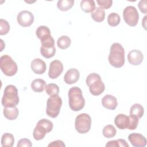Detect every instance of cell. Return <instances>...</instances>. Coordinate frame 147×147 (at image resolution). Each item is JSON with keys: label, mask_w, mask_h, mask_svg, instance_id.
Here are the masks:
<instances>
[{"label": "cell", "mask_w": 147, "mask_h": 147, "mask_svg": "<svg viewBox=\"0 0 147 147\" xmlns=\"http://www.w3.org/2000/svg\"><path fill=\"white\" fill-rule=\"evenodd\" d=\"M144 55L142 53L137 49L130 51L127 55V60L129 63L133 65H138L143 61Z\"/></svg>", "instance_id": "4fadbf2b"}, {"label": "cell", "mask_w": 147, "mask_h": 147, "mask_svg": "<svg viewBox=\"0 0 147 147\" xmlns=\"http://www.w3.org/2000/svg\"><path fill=\"white\" fill-rule=\"evenodd\" d=\"M91 16L94 21L97 22H101L105 20V11L100 7H96L91 13Z\"/></svg>", "instance_id": "ffe728a7"}, {"label": "cell", "mask_w": 147, "mask_h": 147, "mask_svg": "<svg viewBox=\"0 0 147 147\" xmlns=\"http://www.w3.org/2000/svg\"><path fill=\"white\" fill-rule=\"evenodd\" d=\"M17 146V147H31L32 144L30 140L28 138H22L18 141Z\"/></svg>", "instance_id": "836d02e7"}, {"label": "cell", "mask_w": 147, "mask_h": 147, "mask_svg": "<svg viewBox=\"0 0 147 147\" xmlns=\"http://www.w3.org/2000/svg\"><path fill=\"white\" fill-rule=\"evenodd\" d=\"M62 99L58 95L50 96L47 102V114L49 117L56 118L60 113Z\"/></svg>", "instance_id": "52a82bcc"}, {"label": "cell", "mask_w": 147, "mask_h": 147, "mask_svg": "<svg viewBox=\"0 0 147 147\" xmlns=\"http://www.w3.org/2000/svg\"><path fill=\"white\" fill-rule=\"evenodd\" d=\"M36 34L38 39L41 40L42 38L51 35V30L48 26L41 25L37 28L36 31Z\"/></svg>", "instance_id": "4316f807"}, {"label": "cell", "mask_w": 147, "mask_h": 147, "mask_svg": "<svg viewBox=\"0 0 147 147\" xmlns=\"http://www.w3.org/2000/svg\"><path fill=\"white\" fill-rule=\"evenodd\" d=\"M48 147H64L65 144L61 140H56L51 142L48 145Z\"/></svg>", "instance_id": "d590c367"}, {"label": "cell", "mask_w": 147, "mask_h": 147, "mask_svg": "<svg viewBox=\"0 0 147 147\" xmlns=\"http://www.w3.org/2000/svg\"><path fill=\"white\" fill-rule=\"evenodd\" d=\"M96 2L99 7L103 10L110 8L113 4L112 0H97Z\"/></svg>", "instance_id": "d6a6232c"}, {"label": "cell", "mask_w": 147, "mask_h": 147, "mask_svg": "<svg viewBox=\"0 0 147 147\" xmlns=\"http://www.w3.org/2000/svg\"><path fill=\"white\" fill-rule=\"evenodd\" d=\"M34 16L28 10L20 11L17 17V20L20 25L23 27L30 26L34 22Z\"/></svg>", "instance_id": "30bf717a"}, {"label": "cell", "mask_w": 147, "mask_h": 147, "mask_svg": "<svg viewBox=\"0 0 147 147\" xmlns=\"http://www.w3.org/2000/svg\"><path fill=\"white\" fill-rule=\"evenodd\" d=\"M121 22L120 16L117 13H111L107 17V23L111 26H116Z\"/></svg>", "instance_id": "83f0119b"}, {"label": "cell", "mask_w": 147, "mask_h": 147, "mask_svg": "<svg viewBox=\"0 0 147 147\" xmlns=\"http://www.w3.org/2000/svg\"><path fill=\"white\" fill-rule=\"evenodd\" d=\"M102 106L109 110H114L118 106V102L117 98L112 95L107 94L105 95L102 99Z\"/></svg>", "instance_id": "2e32d148"}, {"label": "cell", "mask_w": 147, "mask_h": 147, "mask_svg": "<svg viewBox=\"0 0 147 147\" xmlns=\"http://www.w3.org/2000/svg\"><path fill=\"white\" fill-rule=\"evenodd\" d=\"M47 133H48L47 130L42 125L37 123L33 131V136L34 140L37 141L42 140Z\"/></svg>", "instance_id": "ac0fdd59"}, {"label": "cell", "mask_w": 147, "mask_h": 147, "mask_svg": "<svg viewBox=\"0 0 147 147\" xmlns=\"http://www.w3.org/2000/svg\"><path fill=\"white\" fill-rule=\"evenodd\" d=\"M46 82L42 79H36L33 80L31 83L32 89L36 92H41L44 91Z\"/></svg>", "instance_id": "d6986e66"}, {"label": "cell", "mask_w": 147, "mask_h": 147, "mask_svg": "<svg viewBox=\"0 0 147 147\" xmlns=\"http://www.w3.org/2000/svg\"><path fill=\"white\" fill-rule=\"evenodd\" d=\"M74 2V0H59L57 3V7L60 10L65 11L72 8Z\"/></svg>", "instance_id": "cb8c5ba5"}, {"label": "cell", "mask_w": 147, "mask_h": 147, "mask_svg": "<svg viewBox=\"0 0 147 147\" xmlns=\"http://www.w3.org/2000/svg\"><path fill=\"white\" fill-rule=\"evenodd\" d=\"M30 67L33 72L38 75L43 74L47 69L45 63L39 58H36L33 60L30 64Z\"/></svg>", "instance_id": "9a60e30c"}, {"label": "cell", "mask_w": 147, "mask_h": 147, "mask_svg": "<svg viewBox=\"0 0 147 147\" xmlns=\"http://www.w3.org/2000/svg\"><path fill=\"white\" fill-rule=\"evenodd\" d=\"M146 16H145L144 17V19H143V20H142V25L143 26V27L144 28V29H146Z\"/></svg>", "instance_id": "8d00e7d4"}, {"label": "cell", "mask_w": 147, "mask_h": 147, "mask_svg": "<svg viewBox=\"0 0 147 147\" xmlns=\"http://www.w3.org/2000/svg\"><path fill=\"white\" fill-rule=\"evenodd\" d=\"M14 143V136L9 133H5L2 136L1 145L2 147H12Z\"/></svg>", "instance_id": "7402d4cb"}, {"label": "cell", "mask_w": 147, "mask_h": 147, "mask_svg": "<svg viewBox=\"0 0 147 147\" xmlns=\"http://www.w3.org/2000/svg\"><path fill=\"white\" fill-rule=\"evenodd\" d=\"M123 17L128 25L135 26L138 22L139 13L134 6H128L123 11Z\"/></svg>", "instance_id": "9c48e42d"}, {"label": "cell", "mask_w": 147, "mask_h": 147, "mask_svg": "<svg viewBox=\"0 0 147 147\" xmlns=\"http://www.w3.org/2000/svg\"><path fill=\"white\" fill-rule=\"evenodd\" d=\"M46 93L50 96L57 95L59 93V87L55 83H49L46 85L45 87Z\"/></svg>", "instance_id": "f1b7e54d"}, {"label": "cell", "mask_w": 147, "mask_h": 147, "mask_svg": "<svg viewBox=\"0 0 147 147\" xmlns=\"http://www.w3.org/2000/svg\"><path fill=\"white\" fill-rule=\"evenodd\" d=\"M19 102L20 98L17 87L12 84L6 86L4 89L1 100L2 106L4 107H16Z\"/></svg>", "instance_id": "3957f363"}, {"label": "cell", "mask_w": 147, "mask_h": 147, "mask_svg": "<svg viewBox=\"0 0 147 147\" xmlns=\"http://www.w3.org/2000/svg\"><path fill=\"white\" fill-rule=\"evenodd\" d=\"M80 7L85 13H92L95 9V3L93 0H82Z\"/></svg>", "instance_id": "603a6c76"}, {"label": "cell", "mask_w": 147, "mask_h": 147, "mask_svg": "<svg viewBox=\"0 0 147 147\" xmlns=\"http://www.w3.org/2000/svg\"><path fill=\"white\" fill-rule=\"evenodd\" d=\"M80 77V73L76 68L69 69L64 75V80L67 84H72L76 83Z\"/></svg>", "instance_id": "5bb4252c"}, {"label": "cell", "mask_w": 147, "mask_h": 147, "mask_svg": "<svg viewBox=\"0 0 147 147\" xmlns=\"http://www.w3.org/2000/svg\"><path fill=\"white\" fill-rule=\"evenodd\" d=\"M128 140L132 146L135 147H145L147 142L146 138L142 134L137 133L130 134Z\"/></svg>", "instance_id": "7c38bea8"}, {"label": "cell", "mask_w": 147, "mask_h": 147, "mask_svg": "<svg viewBox=\"0 0 147 147\" xmlns=\"http://www.w3.org/2000/svg\"><path fill=\"white\" fill-rule=\"evenodd\" d=\"M68 104L69 108L74 111H78L83 109L85 99L82 90L78 87H71L68 92Z\"/></svg>", "instance_id": "7a4b0ae2"}, {"label": "cell", "mask_w": 147, "mask_h": 147, "mask_svg": "<svg viewBox=\"0 0 147 147\" xmlns=\"http://www.w3.org/2000/svg\"><path fill=\"white\" fill-rule=\"evenodd\" d=\"M117 133V130L112 125H107L105 126L102 130L103 136L107 138L114 137Z\"/></svg>", "instance_id": "484cf974"}, {"label": "cell", "mask_w": 147, "mask_h": 147, "mask_svg": "<svg viewBox=\"0 0 147 147\" xmlns=\"http://www.w3.org/2000/svg\"><path fill=\"white\" fill-rule=\"evenodd\" d=\"M0 68L2 72L8 76L15 75L18 70L17 63L7 55H2L0 57Z\"/></svg>", "instance_id": "8992f818"}, {"label": "cell", "mask_w": 147, "mask_h": 147, "mask_svg": "<svg viewBox=\"0 0 147 147\" xmlns=\"http://www.w3.org/2000/svg\"><path fill=\"white\" fill-rule=\"evenodd\" d=\"M71 44L70 38L65 35H63L60 37L57 41V47L61 49H65L69 47Z\"/></svg>", "instance_id": "d4e9b609"}, {"label": "cell", "mask_w": 147, "mask_h": 147, "mask_svg": "<svg viewBox=\"0 0 147 147\" xmlns=\"http://www.w3.org/2000/svg\"><path fill=\"white\" fill-rule=\"evenodd\" d=\"M138 6L139 7L140 10L144 14L147 13V5L146 0H141L138 4Z\"/></svg>", "instance_id": "e575fe53"}, {"label": "cell", "mask_w": 147, "mask_h": 147, "mask_svg": "<svg viewBox=\"0 0 147 147\" xmlns=\"http://www.w3.org/2000/svg\"><path fill=\"white\" fill-rule=\"evenodd\" d=\"M125 49L121 44L113 43L110 47L108 56L109 63L115 68H121L125 64Z\"/></svg>", "instance_id": "6da1fadb"}, {"label": "cell", "mask_w": 147, "mask_h": 147, "mask_svg": "<svg viewBox=\"0 0 147 147\" xmlns=\"http://www.w3.org/2000/svg\"><path fill=\"white\" fill-rule=\"evenodd\" d=\"M3 113L6 118L12 121L16 119L19 114V110L17 107H4Z\"/></svg>", "instance_id": "e0dca14e"}, {"label": "cell", "mask_w": 147, "mask_h": 147, "mask_svg": "<svg viewBox=\"0 0 147 147\" xmlns=\"http://www.w3.org/2000/svg\"><path fill=\"white\" fill-rule=\"evenodd\" d=\"M10 30V25L9 22L3 19L0 20V35H5Z\"/></svg>", "instance_id": "1f68e13d"}, {"label": "cell", "mask_w": 147, "mask_h": 147, "mask_svg": "<svg viewBox=\"0 0 147 147\" xmlns=\"http://www.w3.org/2000/svg\"><path fill=\"white\" fill-rule=\"evenodd\" d=\"M86 83L89 87L90 93L94 96L100 95L105 90V86L100 76L96 73L90 74L86 78Z\"/></svg>", "instance_id": "277c9868"}, {"label": "cell", "mask_w": 147, "mask_h": 147, "mask_svg": "<svg viewBox=\"0 0 147 147\" xmlns=\"http://www.w3.org/2000/svg\"><path fill=\"white\" fill-rule=\"evenodd\" d=\"M40 53L46 59H49L55 56L56 53V48L55 47H53L50 49H46V48L41 47Z\"/></svg>", "instance_id": "4dcf8cb0"}, {"label": "cell", "mask_w": 147, "mask_h": 147, "mask_svg": "<svg viewBox=\"0 0 147 147\" xmlns=\"http://www.w3.org/2000/svg\"><path fill=\"white\" fill-rule=\"evenodd\" d=\"M63 71V64L58 60H53L49 64L48 76L52 79L58 78Z\"/></svg>", "instance_id": "8fae6325"}, {"label": "cell", "mask_w": 147, "mask_h": 147, "mask_svg": "<svg viewBox=\"0 0 147 147\" xmlns=\"http://www.w3.org/2000/svg\"><path fill=\"white\" fill-rule=\"evenodd\" d=\"M144 113L143 106L139 103H135L131 106L130 109V115H134L139 119L142 118Z\"/></svg>", "instance_id": "44dd1931"}, {"label": "cell", "mask_w": 147, "mask_h": 147, "mask_svg": "<svg viewBox=\"0 0 147 147\" xmlns=\"http://www.w3.org/2000/svg\"><path fill=\"white\" fill-rule=\"evenodd\" d=\"M138 123L139 118L134 115L127 116L124 114H119L114 118L115 125L121 130L125 129L135 130L137 127Z\"/></svg>", "instance_id": "5b68a950"}, {"label": "cell", "mask_w": 147, "mask_h": 147, "mask_svg": "<svg viewBox=\"0 0 147 147\" xmlns=\"http://www.w3.org/2000/svg\"><path fill=\"white\" fill-rule=\"evenodd\" d=\"M91 118L87 113H81L77 115L75 121L76 130L80 134H85L91 129Z\"/></svg>", "instance_id": "ba28073f"}, {"label": "cell", "mask_w": 147, "mask_h": 147, "mask_svg": "<svg viewBox=\"0 0 147 147\" xmlns=\"http://www.w3.org/2000/svg\"><path fill=\"white\" fill-rule=\"evenodd\" d=\"M106 147H129V145L126 140L123 139H118L116 140H111L107 142L106 144Z\"/></svg>", "instance_id": "f546056e"}]
</instances>
